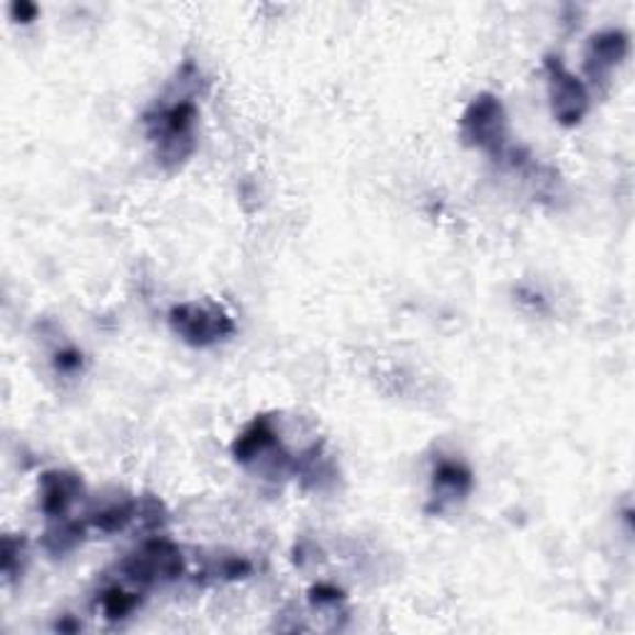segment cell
I'll use <instances>...</instances> for the list:
<instances>
[{
    "mask_svg": "<svg viewBox=\"0 0 635 635\" xmlns=\"http://www.w3.org/2000/svg\"><path fill=\"white\" fill-rule=\"evenodd\" d=\"M631 41L619 27H605L589 37L583 55V75L591 85H605L611 80L615 67L628 57Z\"/></svg>",
    "mask_w": 635,
    "mask_h": 635,
    "instance_id": "7",
    "label": "cell"
},
{
    "mask_svg": "<svg viewBox=\"0 0 635 635\" xmlns=\"http://www.w3.org/2000/svg\"><path fill=\"white\" fill-rule=\"evenodd\" d=\"M254 566L244 556H221V559L211 561L204 571H201V579L207 581H242L246 576H252Z\"/></svg>",
    "mask_w": 635,
    "mask_h": 635,
    "instance_id": "13",
    "label": "cell"
},
{
    "mask_svg": "<svg viewBox=\"0 0 635 635\" xmlns=\"http://www.w3.org/2000/svg\"><path fill=\"white\" fill-rule=\"evenodd\" d=\"M85 522L100 534H118L137 522V499H114V502L92 509Z\"/></svg>",
    "mask_w": 635,
    "mask_h": 635,
    "instance_id": "10",
    "label": "cell"
},
{
    "mask_svg": "<svg viewBox=\"0 0 635 635\" xmlns=\"http://www.w3.org/2000/svg\"><path fill=\"white\" fill-rule=\"evenodd\" d=\"M471 487H475V477H471V469L465 461L447 457L435 459V467H432V502H435V512L461 502V499L469 497Z\"/></svg>",
    "mask_w": 635,
    "mask_h": 635,
    "instance_id": "9",
    "label": "cell"
},
{
    "mask_svg": "<svg viewBox=\"0 0 635 635\" xmlns=\"http://www.w3.org/2000/svg\"><path fill=\"white\" fill-rule=\"evenodd\" d=\"M127 586H130L127 581L112 583L100 593L98 605L108 621L130 619V615L142 605V593H140L137 586H132V589H127Z\"/></svg>",
    "mask_w": 635,
    "mask_h": 635,
    "instance_id": "12",
    "label": "cell"
},
{
    "mask_svg": "<svg viewBox=\"0 0 635 635\" xmlns=\"http://www.w3.org/2000/svg\"><path fill=\"white\" fill-rule=\"evenodd\" d=\"M548 102H552V114L564 127H576L586 112L591 108V92L581 77H576L569 67L561 63V57L548 55L544 63Z\"/></svg>",
    "mask_w": 635,
    "mask_h": 635,
    "instance_id": "6",
    "label": "cell"
},
{
    "mask_svg": "<svg viewBox=\"0 0 635 635\" xmlns=\"http://www.w3.org/2000/svg\"><path fill=\"white\" fill-rule=\"evenodd\" d=\"M88 532V522H80V519H47V528L43 534V546L47 554L53 556H65L75 552Z\"/></svg>",
    "mask_w": 635,
    "mask_h": 635,
    "instance_id": "11",
    "label": "cell"
},
{
    "mask_svg": "<svg viewBox=\"0 0 635 635\" xmlns=\"http://www.w3.org/2000/svg\"><path fill=\"white\" fill-rule=\"evenodd\" d=\"M53 365H55V370L60 372V375H77V372L82 370L85 358H82L80 350L73 348V345H67V348H60V350L55 353Z\"/></svg>",
    "mask_w": 635,
    "mask_h": 635,
    "instance_id": "15",
    "label": "cell"
},
{
    "mask_svg": "<svg viewBox=\"0 0 635 635\" xmlns=\"http://www.w3.org/2000/svg\"><path fill=\"white\" fill-rule=\"evenodd\" d=\"M37 494H41V512L47 519H63L85 497V484L75 471L51 469L37 482Z\"/></svg>",
    "mask_w": 635,
    "mask_h": 635,
    "instance_id": "8",
    "label": "cell"
},
{
    "mask_svg": "<svg viewBox=\"0 0 635 635\" xmlns=\"http://www.w3.org/2000/svg\"><path fill=\"white\" fill-rule=\"evenodd\" d=\"M25 561V538L23 536H3L0 544V569H3L5 579H15L18 573H23Z\"/></svg>",
    "mask_w": 635,
    "mask_h": 635,
    "instance_id": "14",
    "label": "cell"
},
{
    "mask_svg": "<svg viewBox=\"0 0 635 635\" xmlns=\"http://www.w3.org/2000/svg\"><path fill=\"white\" fill-rule=\"evenodd\" d=\"M55 628H57V631H67V633H73V631L80 628V623H73V621H57Z\"/></svg>",
    "mask_w": 635,
    "mask_h": 635,
    "instance_id": "18",
    "label": "cell"
},
{
    "mask_svg": "<svg viewBox=\"0 0 635 635\" xmlns=\"http://www.w3.org/2000/svg\"><path fill=\"white\" fill-rule=\"evenodd\" d=\"M11 15L18 23H31L37 18V5L31 3V0H15L11 5Z\"/></svg>",
    "mask_w": 635,
    "mask_h": 635,
    "instance_id": "17",
    "label": "cell"
},
{
    "mask_svg": "<svg viewBox=\"0 0 635 635\" xmlns=\"http://www.w3.org/2000/svg\"><path fill=\"white\" fill-rule=\"evenodd\" d=\"M169 325L191 348H211L236 331L231 315L214 303H179L169 311Z\"/></svg>",
    "mask_w": 635,
    "mask_h": 635,
    "instance_id": "5",
    "label": "cell"
},
{
    "mask_svg": "<svg viewBox=\"0 0 635 635\" xmlns=\"http://www.w3.org/2000/svg\"><path fill=\"white\" fill-rule=\"evenodd\" d=\"M231 457L238 465L258 469L268 477L291 475L293 471V455L283 449L271 417H256L254 422H248L242 435L231 445Z\"/></svg>",
    "mask_w": 635,
    "mask_h": 635,
    "instance_id": "4",
    "label": "cell"
},
{
    "mask_svg": "<svg viewBox=\"0 0 635 635\" xmlns=\"http://www.w3.org/2000/svg\"><path fill=\"white\" fill-rule=\"evenodd\" d=\"M459 134L467 147L489 154L502 161L512 144H509V120L502 100L497 94L482 92L471 100L459 118Z\"/></svg>",
    "mask_w": 635,
    "mask_h": 635,
    "instance_id": "2",
    "label": "cell"
},
{
    "mask_svg": "<svg viewBox=\"0 0 635 635\" xmlns=\"http://www.w3.org/2000/svg\"><path fill=\"white\" fill-rule=\"evenodd\" d=\"M187 561L185 552L169 538H149L140 544L132 554H127L120 564L122 581L137 589H152V586L179 581L185 576Z\"/></svg>",
    "mask_w": 635,
    "mask_h": 635,
    "instance_id": "3",
    "label": "cell"
},
{
    "mask_svg": "<svg viewBox=\"0 0 635 635\" xmlns=\"http://www.w3.org/2000/svg\"><path fill=\"white\" fill-rule=\"evenodd\" d=\"M197 102L185 94L171 102H157L144 114V130L154 147V157L165 169H177L197 149Z\"/></svg>",
    "mask_w": 635,
    "mask_h": 635,
    "instance_id": "1",
    "label": "cell"
},
{
    "mask_svg": "<svg viewBox=\"0 0 635 635\" xmlns=\"http://www.w3.org/2000/svg\"><path fill=\"white\" fill-rule=\"evenodd\" d=\"M311 603L315 605V609H328V605H338L345 601V595L341 589H335V586L331 583H318L311 589Z\"/></svg>",
    "mask_w": 635,
    "mask_h": 635,
    "instance_id": "16",
    "label": "cell"
}]
</instances>
